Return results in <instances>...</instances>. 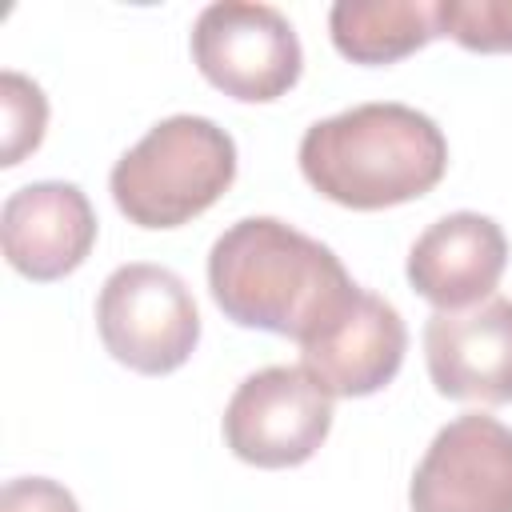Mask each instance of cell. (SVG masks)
I'll return each instance as SVG.
<instances>
[{
  "label": "cell",
  "instance_id": "13",
  "mask_svg": "<svg viewBox=\"0 0 512 512\" xmlns=\"http://www.w3.org/2000/svg\"><path fill=\"white\" fill-rule=\"evenodd\" d=\"M0 116H4L0 164H4V168H16V164H20L28 152H36L40 140H44L48 100H44L40 84L8 68V72L0 76Z\"/></svg>",
  "mask_w": 512,
  "mask_h": 512
},
{
  "label": "cell",
  "instance_id": "5",
  "mask_svg": "<svg viewBox=\"0 0 512 512\" xmlns=\"http://www.w3.org/2000/svg\"><path fill=\"white\" fill-rule=\"evenodd\" d=\"M192 60L200 76L232 100L268 104L300 80V40L272 4L220 0L192 24Z\"/></svg>",
  "mask_w": 512,
  "mask_h": 512
},
{
  "label": "cell",
  "instance_id": "11",
  "mask_svg": "<svg viewBox=\"0 0 512 512\" xmlns=\"http://www.w3.org/2000/svg\"><path fill=\"white\" fill-rule=\"evenodd\" d=\"M508 264V240L492 216L448 212L428 224L408 252V284L436 312L484 304Z\"/></svg>",
  "mask_w": 512,
  "mask_h": 512
},
{
  "label": "cell",
  "instance_id": "1",
  "mask_svg": "<svg viewBox=\"0 0 512 512\" xmlns=\"http://www.w3.org/2000/svg\"><path fill=\"white\" fill-rule=\"evenodd\" d=\"M216 308L240 324L308 344L360 292L340 256L276 216L236 220L208 252Z\"/></svg>",
  "mask_w": 512,
  "mask_h": 512
},
{
  "label": "cell",
  "instance_id": "3",
  "mask_svg": "<svg viewBox=\"0 0 512 512\" xmlns=\"http://www.w3.org/2000/svg\"><path fill=\"white\" fill-rule=\"evenodd\" d=\"M236 180V144L208 116H168L112 168V200L140 228H180Z\"/></svg>",
  "mask_w": 512,
  "mask_h": 512
},
{
  "label": "cell",
  "instance_id": "7",
  "mask_svg": "<svg viewBox=\"0 0 512 512\" xmlns=\"http://www.w3.org/2000/svg\"><path fill=\"white\" fill-rule=\"evenodd\" d=\"M412 512H512V428L464 412L444 424L408 488Z\"/></svg>",
  "mask_w": 512,
  "mask_h": 512
},
{
  "label": "cell",
  "instance_id": "4",
  "mask_svg": "<svg viewBox=\"0 0 512 512\" xmlns=\"http://www.w3.org/2000/svg\"><path fill=\"white\" fill-rule=\"evenodd\" d=\"M96 324L112 360L144 376L176 372L200 340V312L188 284L160 264L116 268L100 288Z\"/></svg>",
  "mask_w": 512,
  "mask_h": 512
},
{
  "label": "cell",
  "instance_id": "8",
  "mask_svg": "<svg viewBox=\"0 0 512 512\" xmlns=\"http://www.w3.org/2000/svg\"><path fill=\"white\" fill-rule=\"evenodd\" d=\"M424 360L440 396L468 404H512V300L488 296L464 312H432Z\"/></svg>",
  "mask_w": 512,
  "mask_h": 512
},
{
  "label": "cell",
  "instance_id": "9",
  "mask_svg": "<svg viewBox=\"0 0 512 512\" xmlns=\"http://www.w3.org/2000/svg\"><path fill=\"white\" fill-rule=\"evenodd\" d=\"M4 260L28 280H60L76 272L96 244V212L68 180H36L16 188L0 208Z\"/></svg>",
  "mask_w": 512,
  "mask_h": 512
},
{
  "label": "cell",
  "instance_id": "10",
  "mask_svg": "<svg viewBox=\"0 0 512 512\" xmlns=\"http://www.w3.org/2000/svg\"><path fill=\"white\" fill-rule=\"evenodd\" d=\"M408 328L400 312L376 292H356L352 304L308 344H300L304 372L328 396H372L400 372Z\"/></svg>",
  "mask_w": 512,
  "mask_h": 512
},
{
  "label": "cell",
  "instance_id": "14",
  "mask_svg": "<svg viewBox=\"0 0 512 512\" xmlns=\"http://www.w3.org/2000/svg\"><path fill=\"white\" fill-rule=\"evenodd\" d=\"M436 24L468 52H512V0H436Z\"/></svg>",
  "mask_w": 512,
  "mask_h": 512
},
{
  "label": "cell",
  "instance_id": "2",
  "mask_svg": "<svg viewBox=\"0 0 512 512\" xmlns=\"http://www.w3.org/2000/svg\"><path fill=\"white\" fill-rule=\"evenodd\" d=\"M448 168V140L408 104H356L316 120L300 140L304 180L332 204L376 212L420 200Z\"/></svg>",
  "mask_w": 512,
  "mask_h": 512
},
{
  "label": "cell",
  "instance_id": "12",
  "mask_svg": "<svg viewBox=\"0 0 512 512\" xmlns=\"http://www.w3.org/2000/svg\"><path fill=\"white\" fill-rule=\"evenodd\" d=\"M328 36L352 64H396L440 36L436 0H336Z\"/></svg>",
  "mask_w": 512,
  "mask_h": 512
},
{
  "label": "cell",
  "instance_id": "15",
  "mask_svg": "<svg viewBox=\"0 0 512 512\" xmlns=\"http://www.w3.org/2000/svg\"><path fill=\"white\" fill-rule=\"evenodd\" d=\"M0 512H80V504L64 484L48 476H20L4 484Z\"/></svg>",
  "mask_w": 512,
  "mask_h": 512
},
{
  "label": "cell",
  "instance_id": "6",
  "mask_svg": "<svg viewBox=\"0 0 512 512\" xmlns=\"http://www.w3.org/2000/svg\"><path fill=\"white\" fill-rule=\"evenodd\" d=\"M332 428V396L304 372L272 364L252 372L224 408V444L256 468H296Z\"/></svg>",
  "mask_w": 512,
  "mask_h": 512
}]
</instances>
